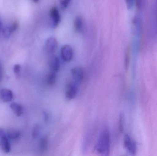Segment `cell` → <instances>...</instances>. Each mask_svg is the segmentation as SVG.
<instances>
[{
  "instance_id": "6da1fadb",
  "label": "cell",
  "mask_w": 157,
  "mask_h": 156,
  "mask_svg": "<svg viewBox=\"0 0 157 156\" xmlns=\"http://www.w3.org/2000/svg\"><path fill=\"white\" fill-rule=\"evenodd\" d=\"M110 138L109 130L106 128L101 130L95 147L96 153L101 155H108L110 151Z\"/></svg>"
},
{
  "instance_id": "7a4b0ae2",
  "label": "cell",
  "mask_w": 157,
  "mask_h": 156,
  "mask_svg": "<svg viewBox=\"0 0 157 156\" xmlns=\"http://www.w3.org/2000/svg\"><path fill=\"white\" fill-rule=\"evenodd\" d=\"M78 91L77 83L74 81L67 83L65 89V95L68 100H71L75 98Z\"/></svg>"
},
{
  "instance_id": "3957f363",
  "label": "cell",
  "mask_w": 157,
  "mask_h": 156,
  "mask_svg": "<svg viewBox=\"0 0 157 156\" xmlns=\"http://www.w3.org/2000/svg\"><path fill=\"white\" fill-rule=\"evenodd\" d=\"M61 20V16L58 8L53 7L50 11V22L51 27L55 28L59 26Z\"/></svg>"
},
{
  "instance_id": "277c9868",
  "label": "cell",
  "mask_w": 157,
  "mask_h": 156,
  "mask_svg": "<svg viewBox=\"0 0 157 156\" xmlns=\"http://www.w3.org/2000/svg\"><path fill=\"white\" fill-rule=\"evenodd\" d=\"M73 56V50L71 45H64L61 48V56L63 60L65 62H70L72 60Z\"/></svg>"
},
{
  "instance_id": "5b68a950",
  "label": "cell",
  "mask_w": 157,
  "mask_h": 156,
  "mask_svg": "<svg viewBox=\"0 0 157 156\" xmlns=\"http://www.w3.org/2000/svg\"><path fill=\"white\" fill-rule=\"evenodd\" d=\"M71 74L73 79L76 83H81L85 78V71L83 68L76 67L71 70Z\"/></svg>"
},
{
  "instance_id": "8992f818",
  "label": "cell",
  "mask_w": 157,
  "mask_h": 156,
  "mask_svg": "<svg viewBox=\"0 0 157 156\" xmlns=\"http://www.w3.org/2000/svg\"><path fill=\"white\" fill-rule=\"evenodd\" d=\"M124 144V147L130 154L132 155L135 154L136 150V143L133 140H132L129 136L127 135L125 136Z\"/></svg>"
},
{
  "instance_id": "52a82bcc",
  "label": "cell",
  "mask_w": 157,
  "mask_h": 156,
  "mask_svg": "<svg viewBox=\"0 0 157 156\" xmlns=\"http://www.w3.org/2000/svg\"><path fill=\"white\" fill-rule=\"evenodd\" d=\"M58 46V41L53 37L49 38L46 41V49L49 54H53L57 50Z\"/></svg>"
},
{
  "instance_id": "ba28073f",
  "label": "cell",
  "mask_w": 157,
  "mask_h": 156,
  "mask_svg": "<svg viewBox=\"0 0 157 156\" xmlns=\"http://www.w3.org/2000/svg\"><path fill=\"white\" fill-rule=\"evenodd\" d=\"M0 98L4 102H9L13 98V92L8 89H2L0 91Z\"/></svg>"
},
{
  "instance_id": "9c48e42d",
  "label": "cell",
  "mask_w": 157,
  "mask_h": 156,
  "mask_svg": "<svg viewBox=\"0 0 157 156\" xmlns=\"http://www.w3.org/2000/svg\"><path fill=\"white\" fill-rule=\"evenodd\" d=\"M49 66L52 71L57 72L59 70L60 64L59 60L57 56L53 55L49 59Z\"/></svg>"
},
{
  "instance_id": "30bf717a",
  "label": "cell",
  "mask_w": 157,
  "mask_h": 156,
  "mask_svg": "<svg viewBox=\"0 0 157 156\" xmlns=\"http://www.w3.org/2000/svg\"><path fill=\"white\" fill-rule=\"evenodd\" d=\"M0 146L3 152H4L5 153L7 154L10 152L11 149V145L9 140L5 135L1 137Z\"/></svg>"
},
{
  "instance_id": "8fae6325",
  "label": "cell",
  "mask_w": 157,
  "mask_h": 156,
  "mask_svg": "<svg viewBox=\"0 0 157 156\" xmlns=\"http://www.w3.org/2000/svg\"><path fill=\"white\" fill-rule=\"evenodd\" d=\"M48 147V138L47 136H44L40 140L39 148L41 153H44L47 151Z\"/></svg>"
},
{
  "instance_id": "7c38bea8",
  "label": "cell",
  "mask_w": 157,
  "mask_h": 156,
  "mask_svg": "<svg viewBox=\"0 0 157 156\" xmlns=\"http://www.w3.org/2000/svg\"><path fill=\"white\" fill-rule=\"evenodd\" d=\"M133 23L136 32L138 34H141L142 32V27H143L142 18L138 16H136L134 18Z\"/></svg>"
},
{
  "instance_id": "4fadbf2b",
  "label": "cell",
  "mask_w": 157,
  "mask_h": 156,
  "mask_svg": "<svg viewBox=\"0 0 157 156\" xmlns=\"http://www.w3.org/2000/svg\"><path fill=\"white\" fill-rule=\"evenodd\" d=\"M74 26L76 32L79 33L82 31L83 28V21L81 16H78L75 17L74 22Z\"/></svg>"
},
{
  "instance_id": "5bb4252c",
  "label": "cell",
  "mask_w": 157,
  "mask_h": 156,
  "mask_svg": "<svg viewBox=\"0 0 157 156\" xmlns=\"http://www.w3.org/2000/svg\"><path fill=\"white\" fill-rule=\"evenodd\" d=\"M7 135L9 139L15 140L20 138L21 133L18 130L11 128L7 130Z\"/></svg>"
},
{
  "instance_id": "9a60e30c",
  "label": "cell",
  "mask_w": 157,
  "mask_h": 156,
  "mask_svg": "<svg viewBox=\"0 0 157 156\" xmlns=\"http://www.w3.org/2000/svg\"><path fill=\"white\" fill-rule=\"evenodd\" d=\"M57 81L56 72L52 71L47 76V83L49 86H53Z\"/></svg>"
},
{
  "instance_id": "2e32d148",
  "label": "cell",
  "mask_w": 157,
  "mask_h": 156,
  "mask_svg": "<svg viewBox=\"0 0 157 156\" xmlns=\"http://www.w3.org/2000/svg\"><path fill=\"white\" fill-rule=\"evenodd\" d=\"M10 107L17 116H19L22 114L23 109L20 104L16 103H12L10 105Z\"/></svg>"
},
{
  "instance_id": "e0dca14e",
  "label": "cell",
  "mask_w": 157,
  "mask_h": 156,
  "mask_svg": "<svg viewBox=\"0 0 157 156\" xmlns=\"http://www.w3.org/2000/svg\"><path fill=\"white\" fill-rule=\"evenodd\" d=\"M40 131H41V128L40 125L38 124H36L34 126L32 130V135L33 138H37L40 134Z\"/></svg>"
},
{
  "instance_id": "ac0fdd59",
  "label": "cell",
  "mask_w": 157,
  "mask_h": 156,
  "mask_svg": "<svg viewBox=\"0 0 157 156\" xmlns=\"http://www.w3.org/2000/svg\"><path fill=\"white\" fill-rule=\"evenodd\" d=\"M72 0H59L61 8L63 10H65L68 8Z\"/></svg>"
},
{
  "instance_id": "d6986e66",
  "label": "cell",
  "mask_w": 157,
  "mask_h": 156,
  "mask_svg": "<svg viewBox=\"0 0 157 156\" xmlns=\"http://www.w3.org/2000/svg\"><path fill=\"white\" fill-rule=\"evenodd\" d=\"M2 33L3 35L5 38H9L12 33L10 27H7L2 29Z\"/></svg>"
},
{
  "instance_id": "ffe728a7",
  "label": "cell",
  "mask_w": 157,
  "mask_h": 156,
  "mask_svg": "<svg viewBox=\"0 0 157 156\" xmlns=\"http://www.w3.org/2000/svg\"><path fill=\"white\" fill-rule=\"evenodd\" d=\"M136 6L139 11H141L144 7V0H135Z\"/></svg>"
},
{
  "instance_id": "44dd1931",
  "label": "cell",
  "mask_w": 157,
  "mask_h": 156,
  "mask_svg": "<svg viewBox=\"0 0 157 156\" xmlns=\"http://www.w3.org/2000/svg\"><path fill=\"white\" fill-rule=\"evenodd\" d=\"M124 117L123 114H121L119 119V130L120 132L122 133L124 131Z\"/></svg>"
},
{
  "instance_id": "7402d4cb",
  "label": "cell",
  "mask_w": 157,
  "mask_h": 156,
  "mask_svg": "<svg viewBox=\"0 0 157 156\" xmlns=\"http://www.w3.org/2000/svg\"><path fill=\"white\" fill-rule=\"evenodd\" d=\"M130 60V49L128 48L127 51H126V55H125V66L126 69H128L129 67V62Z\"/></svg>"
},
{
  "instance_id": "603a6c76",
  "label": "cell",
  "mask_w": 157,
  "mask_h": 156,
  "mask_svg": "<svg viewBox=\"0 0 157 156\" xmlns=\"http://www.w3.org/2000/svg\"><path fill=\"white\" fill-rule=\"evenodd\" d=\"M126 6L128 9H131L133 6L135 0H125Z\"/></svg>"
},
{
  "instance_id": "cb8c5ba5",
  "label": "cell",
  "mask_w": 157,
  "mask_h": 156,
  "mask_svg": "<svg viewBox=\"0 0 157 156\" xmlns=\"http://www.w3.org/2000/svg\"><path fill=\"white\" fill-rule=\"evenodd\" d=\"M155 32L157 35V0H155Z\"/></svg>"
},
{
  "instance_id": "d4e9b609",
  "label": "cell",
  "mask_w": 157,
  "mask_h": 156,
  "mask_svg": "<svg viewBox=\"0 0 157 156\" xmlns=\"http://www.w3.org/2000/svg\"><path fill=\"white\" fill-rule=\"evenodd\" d=\"M21 70V66L19 64H16L13 67V71L16 75H19Z\"/></svg>"
},
{
  "instance_id": "484cf974",
  "label": "cell",
  "mask_w": 157,
  "mask_h": 156,
  "mask_svg": "<svg viewBox=\"0 0 157 156\" xmlns=\"http://www.w3.org/2000/svg\"><path fill=\"white\" fill-rule=\"evenodd\" d=\"M18 23L17 22H14L13 24L11 26H10V29H11L12 33L16 31L17 29V28H18Z\"/></svg>"
},
{
  "instance_id": "4316f807",
  "label": "cell",
  "mask_w": 157,
  "mask_h": 156,
  "mask_svg": "<svg viewBox=\"0 0 157 156\" xmlns=\"http://www.w3.org/2000/svg\"><path fill=\"white\" fill-rule=\"evenodd\" d=\"M2 79V64L0 62V83Z\"/></svg>"
},
{
  "instance_id": "83f0119b",
  "label": "cell",
  "mask_w": 157,
  "mask_h": 156,
  "mask_svg": "<svg viewBox=\"0 0 157 156\" xmlns=\"http://www.w3.org/2000/svg\"><path fill=\"white\" fill-rule=\"evenodd\" d=\"M4 135H5L4 129L0 127V138Z\"/></svg>"
},
{
  "instance_id": "f1b7e54d",
  "label": "cell",
  "mask_w": 157,
  "mask_h": 156,
  "mask_svg": "<svg viewBox=\"0 0 157 156\" xmlns=\"http://www.w3.org/2000/svg\"><path fill=\"white\" fill-rule=\"evenodd\" d=\"M1 30H2V21L1 20V18H0V31Z\"/></svg>"
},
{
  "instance_id": "f546056e",
  "label": "cell",
  "mask_w": 157,
  "mask_h": 156,
  "mask_svg": "<svg viewBox=\"0 0 157 156\" xmlns=\"http://www.w3.org/2000/svg\"><path fill=\"white\" fill-rule=\"evenodd\" d=\"M33 1L34 2L37 3L39 1V0H33Z\"/></svg>"
}]
</instances>
